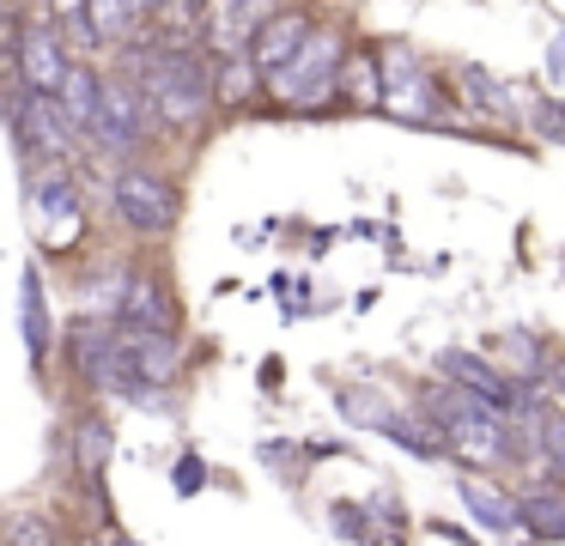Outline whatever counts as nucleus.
Wrapping results in <instances>:
<instances>
[{
  "label": "nucleus",
  "mask_w": 565,
  "mask_h": 546,
  "mask_svg": "<svg viewBox=\"0 0 565 546\" xmlns=\"http://www.w3.org/2000/svg\"><path fill=\"white\" fill-rule=\"evenodd\" d=\"M419 407L438 425L444 449H456L468 468H504V461H516L511 413H499L492 400L468 395V388H456V383H431L426 395H419Z\"/></svg>",
  "instance_id": "2"
},
{
  "label": "nucleus",
  "mask_w": 565,
  "mask_h": 546,
  "mask_svg": "<svg viewBox=\"0 0 565 546\" xmlns=\"http://www.w3.org/2000/svg\"><path fill=\"white\" fill-rule=\"evenodd\" d=\"M456 497H462V510L480 522V528H492V534H516V497L504 492L499 480H487V473H468V480L456 485Z\"/></svg>",
  "instance_id": "17"
},
{
  "label": "nucleus",
  "mask_w": 565,
  "mask_h": 546,
  "mask_svg": "<svg viewBox=\"0 0 565 546\" xmlns=\"http://www.w3.org/2000/svg\"><path fill=\"white\" fill-rule=\"evenodd\" d=\"M19 328H25L31 364H43V358H50V346H55V328H50V298H43V274H38V267H25V279H19Z\"/></svg>",
  "instance_id": "20"
},
{
  "label": "nucleus",
  "mask_w": 565,
  "mask_h": 546,
  "mask_svg": "<svg viewBox=\"0 0 565 546\" xmlns=\"http://www.w3.org/2000/svg\"><path fill=\"white\" fill-rule=\"evenodd\" d=\"M128 67L147 85V104L159 133H189L195 140L213 116H220V85H213V55L201 43H164V36H147V43L128 49Z\"/></svg>",
  "instance_id": "1"
},
{
  "label": "nucleus",
  "mask_w": 565,
  "mask_h": 546,
  "mask_svg": "<svg viewBox=\"0 0 565 546\" xmlns=\"http://www.w3.org/2000/svg\"><path fill=\"white\" fill-rule=\"evenodd\" d=\"M523 128L535 133L541 146H565V97H529Z\"/></svg>",
  "instance_id": "24"
},
{
  "label": "nucleus",
  "mask_w": 565,
  "mask_h": 546,
  "mask_svg": "<svg viewBox=\"0 0 565 546\" xmlns=\"http://www.w3.org/2000/svg\"><path fill=\"white\" fill-rule=\"evenodd\" d=\"M353 55V36L334 19H317V31L305 36V49L292 55V67L268 79L274 109L286 116H322V109H341V73Z\"/></svg>",
  "instance_id": "3"
},
{
  "label": "nucleus",
  "mask_w": 565,
  "mask_h": 546,
  "mask_svg": "<svg viewBox=\"0 0 565 546\" xmlns=\"http://www.w3.org/2000/svg\"><path fill=\"white\" fill-rule=\"evenodd\" d=\"M438 376H444V383H456V388H468V395H480V400H492L499 413H516V407H529V400H535V383L499 371L487 352L444 346V352H438Z\"/></svg>",
  "instance_id": "9"
},
{
  "label": "nucleus",
  "mask_w": 565,
  "mask_h": 546,
  "mask_svg": "<svg viewBox=\"0 0 565 546\" xmlns=\"http://www.w3.org/2000/svg\"><path fill=\"white\" fill-rule=\"evenodd\" d=\"M43 7H50L55 31L67 36V49H74V55H86V61H104V55H110V49H104L98 19H92V0H43Z\"/></svg>",
  "instance_id": "21"
},
{
  "label": "nucleus",
  "mask_w": 565,
  "mask_h": 546,
  "mask_svg": "<svg viewBox=\"0 0 565 546\" xmlns=\"http://www.w3.org/2000/svg\"><path fill=\"white\" fill-rule=\"evenodd\" d=\"M122 346H128V358H135V371L147 388H164L177 376V364H183V340L164 334V328H122Z\"/></svg>",
  "instance_id": "15"
},
{
  "label": "nucleus",
  "mask_w": 565,
  "mask_h": 546,
  "mask_svg": "<svg viewBox=\"0 0 565 546\" xmlns=\"http://www.w3.org/2000/svg\"><path fill=\"white\" fill-rule=\"evenodd\" d=\"M529 468L541 473V485L565 492V407H547V419H541V456Z\"/></svg>",
  "instance_id": "22"
},
{
  "label": "nucleus",
  "mask_w": 565,
  "mask_h": 546,
  "mask_svg": "<svg viewBox=\"0 0 565 546\" xmlns=\"http://www.w3.org/2000/svg\"><path fill=\"white\" fill-rule=\"evenodd\" d=\"M516 528H523L529 540H541V546H559L565 540V492L529 485V492L516 497Z\"/></svg>",
  "instance_id": "18"
},
{
  "label": "nucleus",
  "mask_w": 565,
  "mask_h": 546,
  "mask_svg": "<svg viewBox=\"0 0 565 546\" xmlns=\"http://www.w3.org/2000/svg\"><path fill=\"white\" fill-rule=\"evenodd\" d=\"M377 61H383V116L407 121V128H444L456 116V97L438 92V79H431L426 55L414 43H383Z\"/></svg>",
  "instance_id": "5"
},
{
  "label": "nucleus",
  "mask_w": 565,
  "mask_h": 546,
  "mask_svg": "<svg viewBox=\"0 0 565 546\" xmlns=\"http://www.w3.org/2000/svg\"><path fill=\"white\" fill-rule=\"evenodd\" d=\"M67 358H74V371L86 376L98 395H110V400H140L147 395V383H140L135 358H128V346H122V328L104 322V315H92V322L74 328Z\"/></svg>",
  "instance_id": "7"
},
{
  "label": "nucleus",
  "mask_w": 565,
  "mask_h": 546,
  "mask_svg": "<svg viewBox=\"0 0 565 546\" xmlns=\"http://www.w3.org/2000/svg\"><path fill=\"white\" fill-rule=\"evenodd\" d=\"M504 352L523 364V383H535V376H541V346L529 334H504Z\"/></svg>",
  "instance_id": "26"
},
{
  "label": "nucleus",
  "mask_w": 565,
  "mask_h": 546,
  "mask_svg": "<svg viewBox=\"0 0 565 546\" xmlns=\"http://www.w3.org/2000/svg\"><path fill=\"white\" fill-rule=\"evenodd\" d=\"M262 7H286V0H262Z\"/></svg>",
  "instance_id": "28"
},
{
  "label": "nucleus",
  "mask_w": 565,
  "mask_h": 546,
  "mask_svg": "<svg viewBox=\"0 0 565 546\" xmlns=\"http://www.w3.org/2000/svg\"><path fill=\"white\" fill-rule=\"evenodd\" d=\"M110 322H122V328H164V334H177V328H183V310H177V298L164 291V279L128 274L122 298H116V310H110Z\"/></svg>",
  "instance_id": "14"
},
{
  "label": "nucleus",
  "mask_w": 565,
  "mask_h": 546,
  "mask_svg": "<svg viewBox=\"0 0 565 546\" xmlns=\"http://www.w3.org/2000/svg\"><path fill=\"white\" fill-rule=\"evenodd\" d=\"M177 480H183L177 492H201V461H195V456H183V473H177Z\"/></svg>",
  "instance_id": "27"
},
{
  "label": "nucleus",
  "mask_w": 565,
  "mask_h": 546,
  "mask_svg": "<svg viewBox=\"0 0 565 546\" xmlns=\"http://www.w3.org/2000/svg\"><path fill=\"white\" fill-rule=\"evenodd\" d=\"M67 67H74V49L55 31L50 7H38V12L25 7V31H19V49H13V79L38 97H55L67 79Z\"/></svg>",
  "instance_id": "8"
},
{
  "label": "nucleus",
  "mask_w": 565,
  "mask_h": 546,
  "mask_svg": "<svg viewBox=\"0 0 565 546\" xmlns=\"http://www.w3.org/2000/svg\"><path fill=\"white\" fill-rule=\"evenodd\" d=\"M310 31H317V12H310V7H292V0H286V7H274L268 19H262V31L249 36V67L262 73V92H268L274 73L292 67V55L305 49Z\"/></svg>",
  "instance_id": "10"
},
{
  "label": "nucleus",
  "mask_w": 565,
  "mask_h": 546,
  "mask_svg": "<svg viewBox=\"0 0 565 546\" xmlns=\"http://www.w3.org/2000/svg\"><path fill=\"white\" fill-rule=\"evenodd\" d=\"M55 104H62L67 128L79 133V146L92 152V133H98V116H104V61L74 55V67H67V79H62V92H55Z\"/></svg>",
  "instance_id": "13"
},
{
  "label": "nucleus",
  "mask_w": 565,
  "mask_h": 546,
  "mask_svg": "<svg viewBox=\"0 0 565 546\" xmlns=\"http://www.w3.org/2000/svg\"><path fill=\"white\" fill-rule=\"evenodd\" d=\"M25 189H31V206H38V218H43V237H50V249H55V237H62L67 225H79V218H86L74 164H31Z\"/></svg>",
  "instance_id": "11"
},
{
  "label": "nucleus",
  "mask_w": 565,
  "mask_h": 546,
  "mask_svg": "<svg viewBox=\"0 0 565 546\" xmlns=\"http://www.w3.org/2000/svg\"><path fill=\"white\" fill-rule=\"evenodd\" d=\"M92 19H98L110 55H128L135 43L152 36V7L147 0H92Z\"/></svg>",
  "instance_id": "16"
},
{
  "label": "nucleus",
  "mask_w": 565,
  "mask_h": 546,
  "mask_svg": "<svg viewBox=\"0 0 565 546\" xmlns=\"http://www.w3.org/2000/svg\"><path fill=\"white\" fill-rule=\"evenodd\" d=\"M0 546H62V540H55V528L43 516H7Z\"/></svg>",
  "instance_id": "25"
},
{
  "label": "nucleus",
  "mask_w": 565,
  "mask_h": 546,
  "mask_svg": "<svg viewBox=\"0 0 565 546\" xmlns=\"http://www.w3.org/2000/svg\"><path fill=\"white\" fill-rule=\"evenodd\" d=\"M341 109H383V61L371 43H353L347 55V73H341Z\"/></svg>",
  "instance_id": "19"
},
{
  "label": "nucleus",
  "mask_w": 565,
  "mask_h": 546,
  "mask_svg": "<svg viewBox=\"0 0 565 546\" xmlns=\"http://www.w3.org/2000/svg\"><path fill=\"white\" fill-rule=\"evenodd\" d=\"M110 425L98 419V413H86V419L74 425V461H79V473H86V480H98L104 473V461H110Z\"/></svg>",
  "instance_id": "23"
},
{
  "label": "nucleus",
  "mask_w": 565,
  "mask_h": 546,
  "mask_svg": "<svg viewBox=\"0 0 565 546\" xmlns=\"http://www.w3.org/2000/svg\"><path fill=\"white\" fill-rule=\"evenodd\" d=\"M110 213L135 237H171L183 218V189L147 158H128V164H110Z\"/></svg>",
  "instance_id": "6"
},
{
  "label": "nucleus",
  "mask_w": 565,
  "mask_h": 546,
  "mask_svg": "<svg viewBox=\"0 0 565 546\" xmlns=\"http://www.w3.org/2000/svg\"><path fill=\"white\" fill-rule=\"evenodd\" d=\"M456 85H462L456 104L468 109V121H523L529 116L523 92H516L511 79H499L492 67H480V61H462V67H456Z\"/></svg>",
  "instance_id": "12"
},
{
  "label": "nucleus",
  "mask_w": 565,
  "mask_h": 546,
  "mask_svg": "<svg viewBox=\"0 0 565 546\" xmlns=\"http://www.w3.org/2000/svg\"><path fill=\"white\" fill-rule=\"evenodd\" d=\"M152 140H159V121H152L147 85H140V73L128 67L122 55H116L110 67H104V116H98V133H92V152L110 158V164H128V158H140Z\"/></svg>",
  "instance_id": "4"
}]
</instances>
